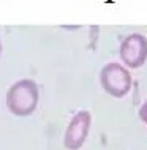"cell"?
Returning <instances> with one entry per match:
<instances>
[{"instance_id":"cell-6","label":"cell","mask_w":147,"mask_h":150,"mask_svg":"<svg viewBox=\"0 0 147 150\" xmlns=\"http://www.w3.org/2000/svg\"><path fill=\"white\" fill-rule=\"evenodd\" d=\"M0 55H2V44H0Z\"/></svg>"},{"instance_id":"cell-5","label":"cell","mask_w":147,"mask_h":150,"mask_svg":"<svg viewBox=\"0 0 147 150\" xmlns=\"http://www.w3.org/2000/svg\"><path fill=\"white\" fill-rule=\"evenodd\" d=\"M139 119L147 125V101L142 103V106L139 108Z\"/></svg>"},{"instance_id":"cell-2","label":"cell","mask_w":147,"mask_h":150,"mask_svg":"<svg viewBox=\"0 0 147 150\" xmlns=\"http://www.w3.org/2000/svg\"><path fill=\"white\" fill-rule=\"evenodd\" d=\"M100 84L106 93H109L114 98H122L131 90V74L128 68L120 63L111 62L106 63L100 71Z\"/></svg>"},{"instance_id":"cell-4","label":"cell","mask_w":147,"mask_h":150,"mask_svg":"<svg viewBox=\"0 0 147 150\" xmlns=\"http://www.w3.org/2000/svg\"><path fill=\"white\" fill-rule=\"evenodd\" d=\"M92 125V115L89 111H79L73 115L67 129L63 134V145L68 150H77L81 149L85 142L90 131Z\"/></svg>"},{"instance_id":"cell-1","label":"cell","mask_w":147,"mask_h":150,"mask_svg":"<svg viewBox=\"0 0 147 150\" xmlns=\"http://www.w3.org/2000/svg\"><path fill=\"white\" fill-rule=\"evenodd\" d=\"M40 101V90L35 81L21 79L14 82L6 92V108L16 117L33 114Z\"/></svg>"},{"instance_id":"cell-3","label":"cell","mask_w":147,"mask_h":150,"mask_svg":"<svg viewBox=\"0 0 147 150\" xmlns=\"http://www.w3.org/2000/svg\"><path fill=\"white\" fill-rule=\"evenodd\" d=\"M119 52L126 68H139L147 60V38L141 33L126 35L120 43Z\"/></svg>"}]
</instances>
